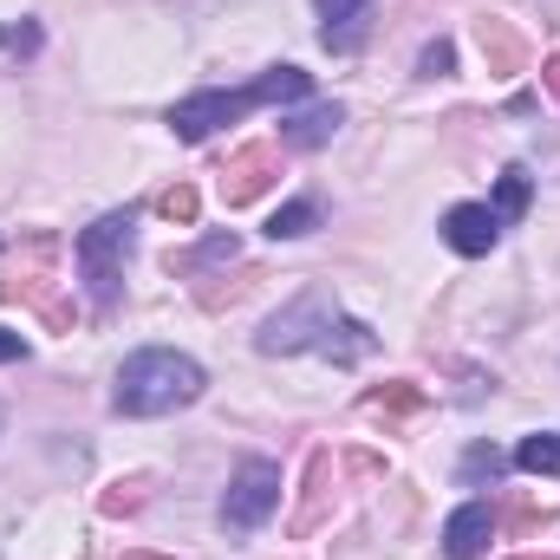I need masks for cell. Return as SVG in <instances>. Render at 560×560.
Instances as JSON below:
<instances>
[{"mask_svg":"<svg viewBox=\"0 0 560 560\" xmlns=\"http://www.w3.org/2000/svg\"><path fill=\"white\" fill-rule=\"evenodd\" d=\"M202 398V365L170 352V346H143L118 365V385H112V411L125 418H163V411H183Z\"/></svg>","mask_w":560,"mask_h":560,"instance_id":"1","label":"cell"},{"mask_svg":"<svg viewBox=\"0 0 560 560\" xmlns=\"http://www.w3.org/2000/svg\"><path fill=\"white\" fill-rule=\"evenodd\" d=\"M306 92H313V79H306L300 66H268V72H261L255 85H242V92H196V98L170 105V131L183 143H202L209 131L248 118L255 105H293V98H306Z\"/></svg>","mask_w":560,"mask_h":560,"instance_id":"2","label":"cell"},{"mask_svg":"<svg viewBox=\"0 0 560 560\" xmlns=\"http://www.w3.org/2000/svg\"><path fill=\"white\" fill-rule=\"evenodd\" d=\"M131 242H138V215H131V209H112V215H98L92 229H79V248H72V255H79V280H85L92 306H112V300H118Z\"/></svg>","mask_w":560,"mask_h":560,"instance_id":"3","label":"cell"},{"mask_svg":"<svg viewBox=\"0 0 560 560\" xmlns=\"http://www.w3.org/2000/svg\"><path fill=\"white\" fill-rule=\"evenodd\" d=\"M275 509H280V463H268V456H248V463L229 476V495H222V528L248 535V528H261Z\"/></svg>","mask_w":560,"mask_h":560,"instance_id":"4","label":"cell"},{"mask_svg":"<svg viewBox=\"0 0 560 560\" xmlns=\"http://www.w3.org/2000/svg\"><path fill=\"white\" fill-rule=\"evenodd\" d=\"M332 313H339V306H332L319 287H306L293 306H280L275 319L261 326V339H255V346H261V352H300V346H313V339L326 332V319H332Z\"/></svg>","mask_w":560,"mask_h":560,"instance_id":"5","label":"cell"},{"mask_svg":"<svg viewBox=\"0 0 560 560\" xmlns=\"http://www.w3.org/2000/svg\"><path fill=\"white\" fill-rule=\"evenodd\" d=\"M443 242L476 261V255H489V248L502 242V215H495L489 202H456V209L443 215Z\"/></svg>","mask_w":560,"mask_h":560,"instance_id":"6","label":"cell"},{"mask_svg":"<svg viewBox=\"0 0 560 560\" xmlns=\"http://www.w3.org/2000/svg\"><path fill=\"white\" fill-rule=\"evenodd\" d=\"M495 541V509L489 502H463L450 522H443V555L450 560H476Z\"/></svg>","mask_w":560,"mask_h":560,"instance_id":"7","label":"cell"},{"mask_svg":"<svg viewBox=\"0 0 560 560\" xmlns=\"http://www.w3.org/2000/svg\"><path fill=\"white\" fill-rule=\"evenodd\" d=\"M313 352H319V359H332V365H359V359H372V352H378V332H372L365 319L332 313V319H326V332L313 339Z\"/></svg>","mask_w":560,"mask_h":560,"instance_id":"8","label":"cell"},{"mask_svg":"<svg viewBox=\"0 0 560 560\" xmlns=\"http://www.w3.org/2000/svg\"><path fill=\"white\" fill-rule=\"evenodd\" d=\"M268 170H275V150H268V143H261V150H242V156L222 170V196H229V202L261 196V189H268Z\"/></svg>","mask_w":560,"mask_h":560,"instance_id":"9","label":"cell"},{"mask_svg":"<svg viewBox=\"0 0 560 560\" xmlns=\"http://www.w3.org/2000/svg\"><path fill=\"white\" fill-rule=\"evenodd\" d=\"M339 125H346L339 105H313V112H300V118H280V143H287V150H319Z\"/></svg>","mask_w":560,"mask_h":560,"instance_id":"10","label":"cell"},{"mask_svg":"<svg viewBox=\"0 0 560 560\" xmlns=\"http://www.w3.org/2000/svg\"><path fill=\"white\" fill-rule=\"evenodd\" d=\"M313 7H319V20H326V26H319L326 46H339V52L359 46V33H365V7H372V0H313Z\"/></svg>","mask_w":560,"mask_h":560,"instance_id":"11","label":"cell"},{"mask_svg":"<svg viewBox=\"0 0 560 560\" xmlns=\"http://www.w3.org/2000/svg\"><path fill=\"white\" fill-rule=\"evenodd\" d=\"M313 229H319V202H313V196H300V202H287V209L268 215V235H275V242H300V235H313Z\"/></svg>","mask_w":560,"mask_h":560,"instance_id":"12","label":"cell"},{"mask_svg":"<svg viewBox=\"0 0 560 560\" xmlns=\"http://www.w3.org/2000/svg\"><path fill=\"white\" fill-rule=\"evenodd\" d=\"M515 469H528V476H560V436H548V430L522 436V443H515Z\"/></svg>","mask_w":560,"mask_h":560,"instance_id":"13","label":"cell"},{"mask_svg":"<svg viewBox=\"0 0 560 560\" xmlns=\"http://www.w3.org/2000/svg\"><path fill=\"white\" fill-rule=\"evenodd\" d=\"M528 196H535V183H528V170H502V183H495V215L502 222H515V215H528Z\"/></svg>","mask_w":560,"mask_h":560,"instance_id":"14","label":"cell"},{"mask_svg":"<svg viewBox=\"0 0 560 560\" xmlns=\"http://www.w3.org/2000/svg\"><path fill=\"white\" fill-rule=\"evenodd\" d=\"M495 476H502V450H495V443H476V450L463 456V469H456V482H463V489L495 482Z\"/></svg>","mask_w":560,"mask_h":560,"instance_id":"15","label":"cell"},{"mask_svg":"<svg viewBox=\"0 0 560 560\" xmlns=\"http://www.w3.org/2000/svg\"><path fill=\"white\" fill-rule=\"evenodd\" d=\"M196 209H202V196H196L189 183H170V189L156 196V215H170V222H196Z\"/></svg>","mask_w":560,"mask_h":560,"instance_id":"16","label":"cell"},{"mask_svg":"<svg viewBox=\"0 0 560 560\" xmlns=\"http://www.w3.org/2000/svg\"><path fill=\"white\" fill-rule=\"evenodd\" d=\"M235 248H242L235 235H209V242H202L196 255H183V261H170V268H183V275H196V268H209V261H235Z\"/></svg>","mask_w":560,"mask_h":560,"instance_id":"17","label":"cell"},{"mask_svg":"<svg viewBox=\"0 0 560 560\" xmlns=\"http://www.w3.org/2000/svg\"><path fill=\"white\" fill-rule=\"evenodd\" d=\"M450 66H456V46H450V39H430L418 52V79H443Z\"/></svg>","mask_w":560,"mask_h":560,"instance_id":"18","label":"cell"},{"mask_svg":"<svg viewBox=\"0 0 560 560\" xmlns=\"http://www.w3.org/2000/svg\"><path fill=\"white\" fill-rule=\"evenodd\" d=\"M423 392H411V385H392V392H372L365 398V411H418Z\"/></svg>","mask_w":560,"mask_h":560,"instance_id":"19","label":"cell"},{"mask_svg":"<svg viewBox=\"0 0 560 560\" xmlns=\"http://www.w3.org/2000/svg\"><path fill=\"white\" fill-rule=\"evenodd\" d=\"M0 46L20 59V52H39V26L33 20H13V26H0Z\"/></svg>","mask_w":560,"mask_h":560,"instance_id":"20","label":"cell"},{"mask_svg":"<svg viewBox=\"0 0 560 560\" xmlns=\"http://www.w3.org/2000/svg\"><path fill=\"white\" fill-rule=\"evenodd\" d=\"M13 359H26V339H20V332H7V326H0V365H13Z\"/></svg>","mask_w":560,"mask_h":560,"instance_id":"21","label":"cell"},{"mask_svg":"<svg viewBox=\"0 0 560 560\" xmlns=\"http://www.w3.org/2000/svg\"><path fill=\"white\" fill-rule=\"evenodd\" d=\"M541 79H548V92H555V98H560V52H555V59H548V72H541Z\"/></svg>","mask_w":560,"mask_h":560,"instance_id":"22","label":"cell"},{"mask_svg":"<svg viewBox=\"0 0 560 560\" xmlns=\"http://www.w3.org/2000/svg\"><path fill=\"white\" fill-rule=\"evenodd\" d=\"M522 560H535V555H522Z\"/></svg>","mask_w":560,"mask_h":560,"instance_id":"23","label":"cell"},{"mask_svg":"<svg viewBox=\"0 0 560 560\" xmlns=\"http://www.w3.org/2000/svg\"><path fill=\"white\" fill-rule=\"evenodd\" d=\"M0 423H7V418H0Z\"/></svg>","mask_w":560,"mask_h":560,"instance_id":"24","label":"cell"}]
</instances>
